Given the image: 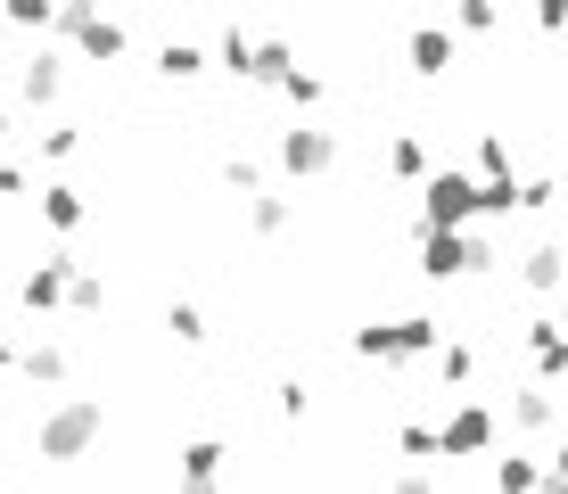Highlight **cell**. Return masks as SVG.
<instances>
[{
    "label": "cell",
    "mask_w": 568,
    "mask_h": 494,
    "mask_svg": "<svg viewBox=\"0 0 568 494\" xmlns=\"http://www.w3.org/2000/svg\"><path fill=\"white\" fill-rule=\"evenodd\" d=\"M519 281H527V289H560V281H568V255H560V248H536V255L519 264Z\"/></svg>",
    "instance_id": "cell-12"
},
{
    "label": "cell",
    "mask_w": 568,
    "mask_h": 494,
    "mask_svg": "<svg viewBox=\"0 0 568 494\" xmlns=\"http://www.w3.org/2000/svg\"><path fill=\"white\" fill-rule=\"evenodd\" d=\"M156 67H165V74H173V83H190V74H199V67H206V58H199V50H190V42H165V50H156Z\"/></svg>",
    "instance_id": "cell-18"
},
{
    "label": "cell",
    "mask_w": 568,
    "mask_h": 494,
    "mask_svg": "<svg viewBox=\"0 0 568 494\" xmlns=\"http://www.w3.org/2000/svg\"><path fill=\"white\" fill-rule=\"evenodd\" d=\"M445 339H437V322L428 313H404V322H371V330H355V354L363 363H413V354H437Z\"/></svg>",
    "instance_id": "cell-2"
},
{
    "label": "cell",
    "mask_w": 568,
    "mask_h": 494,
    "mask_svg": "<svg viewBox=\"0 0 568 494\" xmlns=\"http://www.w3.org/2000/svg\"><path fill=\"white\" fill-rule=\"evenodd\" d=\"M437 371H445V380H469V371H478V354H469V346H437Z\"/></svg>",
    "instance_id": "cell-25"
},
{
    "label": "cell",
    "mask_w": 568,
    "mask_h": 494,
    "mask_svg": "<svg viewBox=\"0 0 568 494\" xmlns=\"http://www.w3.org/2000/svg\"><path fill=\"white\" fill-rule=\"evenodd\" d=\"M486 445H495V412H486V404H462L454 421L437 429V453H445V462H454V453H486Z\"/></svg>",
    "instance_id": "cell-5"
},
{
    "label": "cell",
    "mask_w": 568,
    "mask_h": 494,
    "mask_svg": "<svg viewBox=\"0 0 568 494\" xmlns=\"http://www.w3.org/2000/svg\"><path fill=\"white\" fill-rule=\"evenodd\" d=\"M478 264H495L478 240H462V231H420V272L428 281H454V272H478Z\"/></svg>",
    "instance_id": "cell-4"
},
{
    "label": "cell",
    "mask_w": 568,
    "mask_h": 494,
    "mask_svg": "<svg viewBox=\"0 0 568 494\" xmlns=\"http://www.w3.org/2000/svg\"><path fill=\"white\" fill-rule=\"evenodd\" d=\"M478 173H486V182H511V149H503V132H478Z\"/></svg>",
    "instance_id": "cell-17"
},
{
    "label": "cell",
    "mask_w": 568,
    "mask_h": 494,
    "mask_svg": "<svg viewBox=\"0 0 568 494\" xmlns=\"http://www.w3.org/2000/svg\"><path fill=\"white\" fill-rule=\"evenodd\" d=\"M223 182L256 198V182H264V173H256V157H247V149H231V157H223Z\"/></svg>",
    "instance_id": "cell-20"
},
{
    "label": "cell",
    "mask_w": 568,
    "mask_h": 494,
    "mask_svg": "<svg viewBox=\"0 0 568 494\" xmlns=\"http://www.w3.org/2000/svg\"><path fill=\"white\" fill-rule=\"evenodd\" d=\"M297 108H322V74H305V67H288V83H281Z\"/></svg>",
    "instance_id": "cell-23"
},
{
    "label": "cell",
    "mask_w": 568,
    "mask_h": 494,
    "mask_svg": "<svg viewBox=\"0 0 568 494\" xmlns=\"http://www.w3.org/2000/svg\"><path fill=\"white\" fill-rule=\"evenodd\" d=\"M511 421H519V429H552V421H560V404H552L544 387H519V395H511Z\"/></svg>",
    "instance_id": "cell-13"
},
{
    "label": "cell",
    "mask_w": 568,
    "mask_h": 494,
    "mask_svg": "<svg viewBox=\"0 0 568 494\" xmlns=\"http://www.w3.org/2000/svg\"><path fill=\"white\" fill-rule=\"evenodd\" d=\"M281 165L297 173V182H305V173H329V165H338V141H329V132H313V124H297V132L281 141Z\"/></svg>",
    "instance_id": "cell-6"
},
{
    "label": "cell",
    "mask_w": 568,
    "mask_h": 494,
    "mask_svg": "<svg viewBox=\"0 0 568 494\" xmlns=\"http://www.w3.org/2000/svg\"><path fill=\"white\" fill-rule=\"evenodd\" d=\"M527 346H536V371L552 380V371H568V339H560V322H536L527 330Z\"/></svg>",
    "instance_id": "cell-11"
},
{
    "label": "cell",
    "mask_w": 568,
    "mask_h": 494,
    "mask_svg": "<svg viewBox=\"0 0 568 494\" xmlns=\"http://www.w3.org/2000/svg\"><path fill=\"white\" fill-rule=\"evenodd\" d=\"M445 67H454V33H445V26H420V33H413V74H445Z\"/></svg>",
    "instance_id": "cell-8"
},
{
    "label": "cell",
    "mask_w": 568,
    "mask_h": 494,
    "mask_svg": "<svg viewBox=\"0 0 568 494\" xmlns=\"http://www.w3.org/2000/svg\"><path fill=\"white\" fill-rule=\"evenodd\" d=\"M100 296H108L100 272H74V281H67V305H74V313H100Z\"/></svg>",
    "instance_id": "cell-21"
},
{
    "label": "cell",
    "mask_w": 568,
    "mask_h": 494,
    "mask_svg": "<svg viewBox=\"0 0 568 494\" xmlns=\"http://www.w3.org/2000/svg\"><path fill=\"white\" fill-rule=\"evenodd\" d=\"M165 330H173V339H182V346H199V339H206V322H199V305H173V313H165Z\"/></svg>",
    "instance_id": "cell-22"
},
{
    "label": "cell",
    "mask_w": 568,
    "mask_h": 494,
    "mask_svg": "<svg viewBox=\"0 0 568 494\" xmlns=\"http://www.w3.org/2000/svg\"><path fill=\"white\" fill-rule=\"evenodd\" d=\"M17 371H26V380H42V387H50V380H67V354H58V346L42 339V346H26V354H17Z\"/></svg>",
    "instance_id": "cell-16"
},
{
    "label": "cell",
    "mask_w": 568,
    "mask_h": 494,
    "mask_svg": "<svg viewBox=\"0 0 568 494\" xmlns=\"http://www.w3.org/2000/svg\"><path fill=\"white\" fill-rule=\"evenodd\" d=\"M288 214H297V206H288V198H272V190L247 198V231H264V240H281V231H288Z\"/></svg>",
    "instance_id": "cell-9"
},
{
    "label": "cell",
    "mask_w": 568,
    "mask_h": 494,
    "mask_svg": "<svg viewBox=\"0 0 568 494\" xmlns=\"http://www.w3.org/2000/svg\"><path fill=\"white\" fill-rule=\"evenodd\" d=\"M396 494H454V486H437V478H396Z\"/></svg>",
    "instance_id": "cell-27"
},
{
    "label": "cell",
    "mask_w": 568,
    "mask_h": 494,
    "mask_svg": "<svg viewBox=\"0 0 568 494\" xmlns=\"http://www.w3.org/2000/svg\"><path fill=\"white\" fill-rule=\"evenodd\" d=\"M281 412H288V421H305V412H313V387L288 380V387H281Z\"/></svg>",
    "instance_id": "cell-26"
},
{
    "label": "cell",
    "mask_w": 568,
    "mask_h": 494,
    "mask_svg": "<svg viewBox=\"0 0 568 494\" xmlns=\"http://www.w3.org/2000/svg\"><path fill=\"white\" fill-rule=\"evenodd\" d=\"M396 445L413 453V462H437V429H420V421H413V429H396Z\"/></svg>",
    "instance_id": "cell-24"
},
{
    "label": "cell",
    "mask_w": 568,
    "mask_h": 494,
    "mask_svg": "<svg viewBox=\"0 0 568 494\" xmlns=\"http://www.w3.org/2000/svg\"><path fill=\"white\" fill-rule=\"evenodd\" d=\"M552 478L568 486V437H560V453H552Z\"/></svg>",
    "instance_id": "cell-28"
},
{
    "label": "cell",
    "mask_w": 568,
    "mask_h": 494,
    "mask_svg": "<svg viewBox=\"0 0 568 494\" xmlns=\"http://www.w3.org/2000/svg\"><path fill=\"white\" fill-rule=\"evenodd\" d=\"M67 281H74V255H50L42 272H26V313H50V305H67Z\"/></svg>",
    "instance_id": "cell-7"
},
{
    "label": "cell",
    "mask_w": 568,
    "mask_h": 494,
    "mask_svg": "<svg viewBox=\"0 0 568 494\" xmlns=\"http://www.w3.org/2000/svg\"><path fill=\"white\" fill-rule=\"evenodd\" d=\"M58 83H67V74H58V58H50V50H42V58H26V99H33V108H50Z\"/></svg>",
    "instance_id": "cell-14"
},
{
    "label": "cell",
    "mask_w": 568,
    "mask_h": 494,
    "mask_svg": "<svg viewBox=\"0 0 568 494\" xmlns=\"http://www.w3.org/2000/svg\"><path fill=\"white\" fill-rule=\"evenodd\" d=\"M100 429H108L100 395H58L42 412V429H33V445H42V462H83V453L100 445Z\"/></svg>",
    "instance_id": "cell-1"
},
{
    "label": "cell",
    "mask_w": 568,
    "mask_h": 494,
    "mask_svg": "<svg viewBox=\"0 0 568 494\" xmlns=\"http://www.w3.org/2000/svg\"><path fill=\"white\" fill-rule=\"evenodd\" d=\"M544 494H568V486H560V478H552V486H544Z\"/></svg>",
    "instance_id": "cell-31"
},
{
    "label": "cell",
    "mask_w": 568,
    "mask_h": 494,
    "mask_svg": "<svg viewBox=\"0 0 568 494\" xmlns=\"http://www.w3.org/2000/svg\"><path fill=\"white\" fill-rule=\"evenodd\" d=\"M0 371H9V339H0Z\"/></svg>",
    "instance_id": "cell-29"
},
{
    "label": "cell",
    "mask_w": 568,
    "mask_h": 494,
    "mask_svg": "<svg viewBox=\"0 0 568 494\" xmlns=\"http://www.w3.org/2000/svg\"><path fill=\"white\" fill-rule=\"evenodd\" d=\"M560 339H568V305H560Z\"/></svg>",
    "instance_id": "cell-30"
},
{
    "label": "cell",
    "mask_w": 568,
    "mask_h": 494,
    "mask_svg": "<svg viewBox=\"0 0 568 494\" xmlns=\"http://www.w3.org/2000/svg\"><path fill=\"white\" fill-rule=\"evenodd\" d=\"M469 214H478V173L445 165V173L420 182V231H462Z\"/></svg>",
    "instance_id": "cell-3"
},
{
    "label": "cell",
    "mask_w": 568,
    "mask_h": 494,
    "mask_svg": "<svg viewBox=\"0 0 568 494\" xmlns=\"http://www.w3.org/2000/svg\"><path fill=\"white\" fill-rule=\"evenodd\" d=\"M0 132H9V108H0Z\"/></svg>",
    "instance_id": "cell-32"
},
{
    "label": "cell",
    "mask_w": 568,
    "mask_h": 494,
    "mask_svg": "<svg viewBox=\"0 0 568 494\" xmlns=\"http://www.w3.org/2000/svg\"><path fill=\"white\" fill-rule=\"evenodd\" d=\"M544 478H536V462H527V453H503L495 462V494H536Z\"/></svg>",
    "instance_id": "cell-15"
},
{
    "label": "cell",
    "mask_w": 568,
    "mask_h": 494,
    "mask_svg": "<svg viewBox=\"0 0 568 494\" xmlns=\"http://www.w3.org/2000/svg\"><path fill=\"white\" fill-rule=\"evenodd\" d=\"M42 223H50V231H74V223H83V190L50 182V190H42Z\"/></svg>",
    "instance_id": "cell-10"
},
{
    "label": "cell",
    "mask_w": 568,
    "mask_h": 494,
    "mask_svg": "<svg viewBox=\"0 0 568 494\" xmlns=\"http://www.w3.org/2000/svg\"><path fill=\"white\" fill-rule=\"evenodd\" d=\"M387 165H396V173H404V182H420V173H428V149L413 141V132H404V141H396V149H387Z\"/></svg>",
    "instance_id": "cell-19"
}]
</instances>
